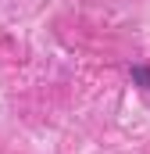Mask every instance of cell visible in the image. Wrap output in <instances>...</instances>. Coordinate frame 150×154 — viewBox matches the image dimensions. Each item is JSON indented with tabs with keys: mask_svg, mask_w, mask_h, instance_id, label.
<instances>
[{
	"mask_svg": "<svg viewBox=\"0 0 150 154\" xmlns=\"http://www.w3.org/2000/svg\"><path fill=\"white\" fill-rule=\"evenodd\" d=\"M132 82H136V86H143V90H150V68L136 65V68H132Z\"/></svg>",
	"mask_w": 150,
	"mask_h": 154,
	"instance_id": "1",
	"label": "cell"
}]
</instances>
